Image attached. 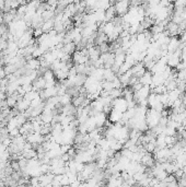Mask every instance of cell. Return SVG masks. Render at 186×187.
I'll return each mask as SVG.
<instances>
[{
  "label": "cell",
  "instance_id": "cell-1",
  "mask_svg": "<svg viewBox=\"0 0 186 187\" xmlns=\"http://www.w3.org/2000/svg\"><path fill=\"white\" fill-rule=\"evenodd\" d=\"M129 7H130V2H128V1H117L114 5L116 14L122 16V17H124L126 13L129 11Z\"/></svg>",
  "mask_w": 186,
  "mask_h": 187
},
{
  "label": "cell",
  "instance_id": "cell-2",
  "mask_svg": "<svg viewBox=\"0 0 186 187\" xmlns=\"http://www.w3.org/2000/svg\"><path fill=\"white\" fill-rule=\"evenodd\" d=\"M113 110H118L122 114H124L126 110H128V104L127 101L124 98H119V99L113 100Z\"/></svg>",
  "mask_w": 186,
  "mask_h": 187
},
{
  "label": "cell",
  "instance_id": "cell-3",
  "mask_svg": "<svg viewBox=\"0 0 186 187\" xmlns=\"http://www.w3.org/2000/svg\"><path fill=\"white\" fill-rule=\"evenodd\" d=\"M139 82L143 87H150L152 84V73L150 71H146V73L139 79Z\"/></svg>",
  "mask_w": 186,
  "mask_h": 187
},
{
  "label": "cell",
  "instance_id": "cell-4",
  "mask_svg": "<svg viewBox=\"0 0 186 187\" xmlns=\"http://www.w3.org/2000/svg\"><path fill=\"white\" fill-rule=\"evenodd\" d=\"M122 118H123V114H122L120 112L115 110H111V113H109V121H111V123L117 124V123H119V121H122Z\"/></svg>",
  "mask_w": 186,
  "mask_h": 187
},
{
  "label": "cell",
  "instance_id": "cell-5",
  "mask_svg": "<svg viewBox=\"0 0 186 187\" xmlns=\"http://www.w3.org/2000/svg\"><path fill=\"white\" fill-rule=\"evenodd\" d=\"M115 17H116V11L114 6H111L107 10H105V22H112Z\"/></svg>",
  "mask_w": 186,
  "mask_h": 187
},
{
  "label": "cell",
  "instance_id": "cell-6",
  "mask_svg": "<svg viewBox=\"0 0 186 187\" xmlns=\"http://www.w3.org/2000/svg\"><path fill=\"white\" fill-rule=\"evenodd\" d=\"M61 50L64 51V54L70 56L72 53H75V51H76V44H75L73 42H71V43H68V44L62 45V48H61Z\"/></svg>",
  "mask_w": 186,
  "mask_h": 187
},
{
  "label": "cell",
  "instance_id": "cell-7",
  "mask_svg": "<svg viewBox=\"0 0 186 187\" xmlns=\"http://www.w3.org/2000/svg\"><path fill=\"white\" fill-rule=\"evenodd\" d=\"M53 28H54V20L46 21V22H44L43 25H42V31H43V33H48L49 31H52Z\"/></svg>",
  "mask_w": 186,
  "mask_h": 187
},
{
  "label": "cell",
  "instance_id": "cell-8",
  "mask_svg": "<svg viewBox=\"0 0 186 187\" xmlns=\"http://www.w3.org/2000/svg\"><path fill=\"white\" fill-rule=\"evenodd\" d=\"M71 96H69L68 94H65V95H62V96H59V104L60 105H69L71 104Z\"/></svg>",
  "mask_w": 186,
  "mask_h": 187
},
{
  "label": "cell",
  "instance_id": "cell-9",
  "mask_svg": "<svg viewBox=\"0 0 186 187\" xmlns=\"http://www.w3.org/2000/svg\"><path fill=\"white\" fill-rule=\"evenodd\" d=\"M38 96H39V93L33 90V91H31V92H29V93L25 94L23 98H24L25 100H27L29 102H32L33 100H35L36 98H38Z\"/></svg>",
  "mask_w": 186,
  "mask_h": 187
},
{
  "label": "cell",
  "instance_id": "cell-10",
  "mask_svg": "<svg viewBox=\"0 0 186 187\" xmlns=\"http://www.w3.org/2000/svg\"><path fill=\"white\" fill-rule=\"evenodd\" d=\"M3 7H5V2L3 1H0V9H3Z\"/></svg>",
  "mask_w": 186,
  "mask_h": 187
}]
</instances>
